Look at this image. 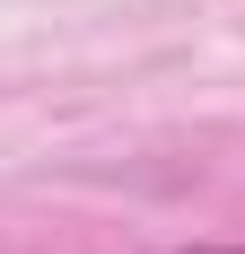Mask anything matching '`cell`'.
<instances>
[{"mask_svg":"<svg viewBox=\"0 0 245 254\" xmlns=\"http://www.w3.org/2000/svg\"><path fill=\"white\" fill-rule=\"evenodd\" d=\"M193 254H245V246H193Z\"/></svg>","mask_w":245,"mask_h":254,"instance_id":"1","label":"cell"}]
</instances>
